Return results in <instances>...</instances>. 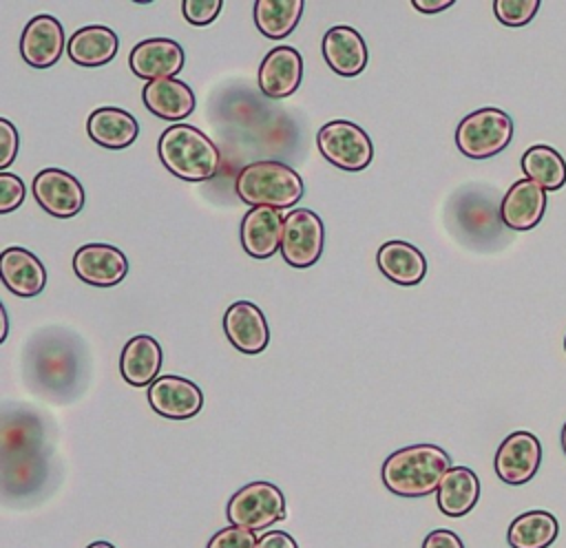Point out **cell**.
Listing matches in <instances>:
<instances>
[{
  "instance_id": "7c38bea8",
  "label": "cell",
  "mask_w": 566,
  "mask_h": 548,
  "mask_svg": "<svg viewBox=\"0 0 566 548\" xmlns=\"http://www.w3.org/2000/svg\"><path fill=\"white\" fill-rule=\"evenodd\" d=\"M128 64L137 77L148 82L175 77L184 66V49L170 38H148L135 44Z\"/></svg>"
},
{
  "instance_id": "8fae6325",
  "label": "cell",
  "mask_w": 566,
  "mask_h": 548,
  "mask_svg": "<svg viewBox=\"0 0 566 548\" xmlns=\"http://www.w3.org/2000/svg\"><path fill=\"white\" fill-rule=\"evenodd\" d=\"M73 270L88 285L113 287L128 274V259L115 245L88 243L75 252Z\"/></svg>"
},
{
  "instance_id": "cb8c5ba5",
  "label": "cell",
  "mask_w": 566,
  "mask_h": 548,
  "mask_svg": "<svg viewBox=\"0 0 566 548\" xmlns=\"http://www.w3.org/2000/svg\"><path fill=\"white\" fill-rule=\"evenodd\" d=\"M119 40L115 31L102 24L82 27L66 40L69 57L80 66H102L111 62L117 53Z\"/></svg>"
},
{
  "instance_id": "7402d4cb",
  "label": "cell",
  "mask_w": 566,
  "mask_h": 548,
  "mask_svg": "<svg viewBox=\"0 0 566 548\" xmlns=\"http://www.w3.org/2000/svg\"><path fill=\"white\" fill-rule=\"evenodd\" d=\"M378 270L396 285H418L427 274L424 254L407 241H387L376 254Z\"/></svg>"
},
{
  "instance_id": "9c48e42d",
  "label": "cell",
  "mask_w": 566,
  "mask_h": 548,
  "mask_svg": "<svg viewBox=\"0 0 566 548\" xmlns=\"http://www.w3.org/2000/svg\"><path fill=\"white\" fill-rule=\"evenodd\" d=\"M542 462V444L528 431H515L504 438L495 453V473L506 484H526Z\"/></svg>"
},
{
  "instance_id": "f546056e",
  "label": "cell",
  "mask_w": 566,
  "mask_h": 548,
  "mask_svg": "<svg viewBox=\"0 0 566 548\" xmlns=\"http://www.w3.org/2000/svg\"><path fill=\"white\" fill-rule=\"evenodd\" d=\"M221 4H223L221 0H184L181 13L190 24L206 27L219 15Z\"/></svg>"
},
{
  "instance_id": "2e32d148",
  "label": "cell",
  "mask_w": 566,
  "mask_h": 548,
  "mask_svg": "<svg viewBox=\"0 0 566 548\" xmlns=\"http://www.w3.org/2000/svg\"><path fill=\"white\" fill-rule=\"evenodd\" d=\"M546 210V190L531 179H517L502 199L500 219L506 228L524 232L535 228Z\"/></svg>"
},
{
  "instance_id": "603a6c76",
  "label": "cell",
  "mask_w": 566,
  "mask_h": 548,
  "mask_svg": "<svg viewBox=\"0 0 566 548\" xmlns=\"http://www.w3.org/2000/svg\"><path fill=\"white\" fill-rule=\"evenodd\" d=\"M86 133L88 137L104 146V148H113V150H119V148H126L130 146L137 135H139V124L137 119L126 113L124 108H117V106H102V108H95L91 115H88V122H86Z\"/></svg>"
},
{
  "instance_id": "277c9868",
  "label": "cell",
  "mask_w": 566,
  "mask_h": 548,
  "mask_svg": "<svg viewBox=\"0 0 566 548\" xmlns=\"http://www.w3.org/2000/svg\"><path fill=\"white\" fill-rule=\"evenodd\" d=\"M513 137V119L493 106L469 113L455 128V144L469 159H489L502 152Z\"/></svg>"
},
{
  "instance_id": "ab89813d",
  "label": "cell",
  "mask_w": 566,
  "mask_h": 548,
  "mask_svg": "<svg viewBox=\"0 0 566 548\" xmlns=\"http://www.w3.org/2000/svg\"><path fill=\"white\" fill-rule=\"evenodd\" d=\"M564 349H566V338H564Z\"/></svg>"
},
{
  "instance_id": "44dd1931",
  "label": "cell",
  "mask_w": 566,
  "mask_h": 548,
  "mask_svg": "<svg viewBox=\"0 0 566 548\" xmlns=\"http://www.w3.org/2000/svg\"><path fill=\"white\" fill-rule=\"evenodd\" d=\"M142 97H144L146 108L153 115L168 119V122H179V119L188 117L197 104L195 91L177 77L146 82Z\"/></svg>"
},
{
  "instance_id": "7a4b0ae2",
  "label": "cell",
  "mask_w": 566,
  "mask_h": 548,
  "mask_svg": "<svg viewBox=\"0 0 566 548\" xmlns=\"http://www.w3.org/2000/svg\"><path fill=\"white\" fill-rule=\"evenodd\" d=\"M157 152L161 164L184 181H208L221 164L219 148L190 124L168 126L159 137Z\"/></svg>"
},
{
  "instance_id": "8992f818",
  "label": "cell",
  "mask_w": 566,
  "mask_h": 548,
  "mask_svg": "<svg viewBox=\"0 0 566 548\" xmlns=\"http://www.w3.org/2000/svg\"><path fill=\"white\" fill-rule=\"evenodd\" d=\"M316 144L321 155L329 164L349 172L367 168L374 157V144L369 135L354 122H345V119L327 122L318 130Z\"/></svg>"
},
{
  "instance_id": "484cf974",
  "label": "cell",
  "mask_w": 566,
  "mask_h": 548,
  "mask_svg": "<svg viewBox=\"0 0 566 548\" xmlns=\"http://www.w3.org/2000/svg\"><path fill=\"white\" fill-rule=\"evenodd\" d=\"M557 533L559 524L555 515L546 510H528L511 521L506 539L511 548H548Z\"/></svg>"
},
{
  "instance_id": "5b68a950",
  "label": "cell",
  "mask_w": 566,
  "mask_h": 548,
  "mask_svg": "<svg viewBox=\"0 0 566 548\" xmlns=\"http://www.w3.org/2000/svg\"><path fill=\"white\" fill-rule=\"evenodd\" d=\"M226 513L232 526L263 530L285 517V497L270 482H252L230 497Z\"/></svg>"
},
{
  "instance_id": "52a82bcc",
  "label": "cell",
  "mask_w": 566,
  "mask_h": 548,
  "mask_svg": "<svg viewBox=\"0 0 566 548\" xmlns=\"http://www.w3.org/2000/svg\"><path fill=\"white\" fill-rule=\"evenodd\" d=\"M325 230L318 214L307 208H296L285 214L281 254L292 267H310L323 254Z\"/></svg>"
},
{
  "instance_id": "9a60e30c",
  "label": "cell",
  "mask_w": 566,
  "mask_h": 548,
  "mask_svg": "<svg viewBox=\"0 0 566 548\" xmlns=\"http://www.w3.org/2000/svg\"><path fill=\"white\" fill-rule=\"evenodd\" d=\"M303 80V57L294 46L272 49L259 66V88L272 99L292 95Z\"/></svg>"
},
{
  "instance_id": "f35d334b",
  "label": "cell",
  "mask_w": 566,
  "mask_h": 548,
  "mask_svg": "<svg viewBox=\"0 0 566 548\" xmlns=\"http://www.w3.org/2000/svg\"><path fill=\"white\" fill-rule=\"evenodd\" d=\"M562 449H564V453H566V424L562 426Z\"/></svg>"
},
{
  "instance_id": "ac0fdd59",
  "label": "cell",
  "mask_w": 566,
  "mask_h": 548,
  "mask_svg": "<svg viewBox=\"0 0 566 548\" xmlns=\"http://www.w3.org/2000/svg\"><path fill=\"white\" fill-rule=\"evenodd\" d=\"M323 57L327 66L343 75L356 77L367 66V44L352 27H332L323 35Z\"/></svg>"
},
{
  "instance_id": "5bb4252c",
  "label": "cell",
  "mask_w": 566,
  "mask_h": 548,
  "mask_svg": "<svg viewBox=\"0 0 566 548\" xmlns=\"http://www.w3.org/2000/svg\"><path fill=\"white\" fill-rule=\"evenodd\" d=\"M223 329L228 340L248 356L261 354L270 342L265 314L248 301H237L226 309Z\"/></svg>"
},
{
  "instance_id": "8d00e7d4",
  "label": "cell",
  "mask_w": 566,
  "mask_h": 548,
  "mask_svg": "<svg viewBox=\"0 0 566 548\" xmlns=\"http://www.w3.org/2000/svg\"><path fill=\"white\" fill-rule=\"evenodd\" d=\"M0 312H2V334H0V340H4L7 338V309H4V305L0 307Z\"/></svg>"
},
{
  "instance_id": "74e56055",
  "label": "cell",
  "mask_w": 566,
  "mask_h": 548,
  "mask_svg": "<svg viewBox=\"0 0 566 548\" xmlns=\"http://www.w3.org/2000/svg\"><path fill=\"white\" fill-rule=\"evenodd\" d=\"M86 548H115V546H111L108 541H95V544H91V546H86Z\"/></svg>"
},
{
  "instance_id": "e575fe53",
  "label": "cell",
  "mask_w": 566,
  "mask_h": 548,
  "mask_svg": "<svg viewBox=\"0 0 566 548\" xmlns=\"http://www.w3.org/2000/svg\"><path fill=\"white\" fill-rule=\"evenodd\" d=\"M256 548H298V546H296V541L287 533L270 530V533H263L256 539Z\"/></svg>"
},
{
  "instance_id": "e0dca14e",
  "label": "cell",
  "mask_w": 566,
  "mask_h": 548,
  "mask_svg": "<svg viewBox=\"0 0 566 548\" xmlns=\"http://www.w3.org/2000/svg\"><path fill=\"white\" fill-rule=\"evenodd\" d=\"M283 214L276 208H252L241 221V245L254 259H270L281 252Z\"/></svg>"
},
{
  "instance_id": "4dcf8cb0",
  "label": "cell",
  "mask_w": 566,
  "mask_h": 548,
  "mask_svg": "<svg viewBox=\"0 0 566 548\" xmlns=\"http://www.w3.org/2000/svg\"><path fill=\"white\" fill-rule=\"evenodd\" d=\"M208 548H256V537L252 530L241 526H230L219 530L210 541Z\"/></svg>"
},
{
  "instance_id": "6da1fadb",
  "label": "cell",
  "mask_w": 566,
  "mask_h": 548,
  "mask_svg": "<svg viewBox=\"0 0 566 548\" xmlns=\"http://www.w3.org/2000/svg\"><path fill=\"white\" fill-rule=\"evenodd\" d=\"M449 468L451 460L440 446L413 444L398 449L385 460L382 484L400 497H424L438 493Z\"/></svg>"
},
{
  "instance_id": "30bf717a",
  "label": "cell",
  "mask_w": 566,
  "mask_h": 548,
  "mask_svg": "<svg viewBox=\"0 0 566 548\" xmlns=\"http://www.w3.org/2000/svg\"><path fill=\"white\" fill-rule=\"evenodd\" d=\"M148 404L164 418L188 420L201 411V389L181 376H159L148 387Z\"/></svg>"
},
{
  "instance_id": "d590c367",
  "label": "cell",
  "mask_w": 566,
  "mask_h": 548,
  "mask_svg": "<svg viewBox=\"0 0 566 548\" xmlns=\"http://www.w3.org/2000/svg\"><path fill=\"white\" fill-rule=\"evenodd\" d=\"M411 4L420 13H438V11L449 9L453 4V0H411Z\"/></svg>"
},
{
  "instance_id": "4fadbf2b",
  "label": "cell",
  "mask_w": 566,
  "mask_h": 548,
  "mask_svg": "<svg viewBox=\"0 0 566 548\" xmlns=\"http://www.w3.org/2000/svg\"><path fill=\"white\" fill-rule=\"evenodd\" d=\"M64 31L57 18L53 15H35L27 22L20 38V53L27 64L35 68L53 66L64 51Z\"/></svg>"
},
{
  "instance_id": "836d02e7",
  "label": "cell",
  "mask_w": 566,
  "mask_h": 548,
  "mask_svg": "<svg viewBox=\"0 0 566 548\" xmlns=\"http://www.w3.org/2000/svg\"><path fill=\"white\" fill-rule=\"evenodd\" d=\"M422 548H464V546L455 533L438 528L424 537Z\"/></svg>"
},
{
  "instance_id": "d6a6232c",
  "label": "cell",
  "mask_w": 566,
  "mask_h": 548,
  "mask_svg": "<svg viewBox=\"0 0 566 548\" xmlns=\"http://www.w3.org/2000/svg\"><path fill=\"white\" fill-rule=\"evenodd\" d=\"M0 141H2V150H0V168L4 172V168H9L18 155V146H20V137L15 126L9 119H0Z\"/></svg>"
},
{
  "instance_id": "f1b7e54d",
  "label": "cell",
  "mask_w": 566,
  "mask_h": 548,
  "mask_svg": "<svg viewBox=\"0 0 566 548\" xmlns=\"http://www.w3.org/2000/svg\"><path fill=\"white\" fill-rule=\"evenodd\" d=\"M537 9H539L537 0H495L493 2L495 18L506 27L528 24L537 13Z\"/></svg>"
},
{
  "instance_id": "4316f807",
  "label": "cell",
  "mask_w": 566,
  "mask_h": 548,
  "mask_svg": "<svg viewBox=\"0 0 566 548\" xmlns=\"http://www.w3.org/2000/svg\"><path fill=\"white\" fill-rule=\"evenodd\" d=\"M303 7L305 4L301 0H256L254 2L256 29L270 40L287 38L296 29Z\"/></svg>"
},
{
  "instance_id": "d4e9b609",
  "label": "cell",
  "mask_w": 566,
  "mask_h": 548,
  "mask_svg": "<svg viewBox=\"0 0 566 548\" xmlns=\"http://www.w3.org/2000/svg\"><path fill=\"white\" fill-rule=\"evenodd\" d=\"M480 497V479L467 466H451L438 486V506L449 517L467 515Z\"/></svg>"
},
{
  "instance_id": "d6986e66",
  "label": "cell",
  "mask_w": 566,
  "mask_h": 548,
  "mask_svg": "<svg viewBox=\"0 0 566 548\" xmlns=\"http://www.w3.org/2000/svg\"><path fill=\"white\" fill-rule=\"evenodd\" d=\"M0 274L9 292L29 298L42 292L46 283V270L42 261L24 247H7L0 254Z\"/></svg>"
},
{
  "instance_id": "3957f363",
  "label": "cell",
  "mask_w": 566,
  "mask_h": 548,
  "mask_svg": "<svg viewBox=\"0 0 566 548\" xmlns=\"http://www.w3.org/2000/svg\"><path fill=\"white\" fill-rule=\"evenodd\" d=\"M234 190L241 201L252 208H290L303 197L301 175L283 161L265 159L241 168L234 179Z\"/></svg>"
},
{
  "instance_id": "83f0119b",
  "label": "cell",
  "mask_w": 566,
  "mask_h": 548,
  "mask_svg": "<svg viewBox=\"0 0 566 548\" xmlns=\"http://www.w3.org/2000/svg\"><path fill=\"white\" fill-rule=\"evenodd\" d=\"M522 170L544 190H559L566 183V161L546 144H535L522 155Z\"/></svg>"
},
{
  "instance_id": "ffe728a7",
  "label": "cell",
  "mask_w": 566,
  "mask_h": 548,
  "mask_svg": "<svg viewBox=\"0 0 566 548\" xmlns=\"http://www.w3.org/2000/svg\"><path fill=\"white\" fill-rule=\"evenodd\" d=\"M161 362H164V351L159 342L148 334H139L124 345L122 358H119V371L128 384L150 387L159 376Z\"/></svg>"
},
{
  "instance_id": "1f68e13d",
  "label": "cell",
  "mask_w": 566,
  "mask_h": 548,
  "mask_svg": "<svg viewBox=\"0 0 566 548\" xmlns=\"http://www.w3.org/2000/svg\"><path fill=\"white\" fill-rule=\"evenodd\" d=\"M24 201V183L20 177L0 172V212L7 214Z\"/></svg>"
},
{
  "instance_id": "ba28073f",
  "label": "cell",
  "mask_w": 566,
  "mask_h": 548,
  "mask_svg": "<svg viewBox=\"0 0 566 548\" xmlns=\"http://www.w3.org/2000/svg\"><path fill=\"white\" fill-rule=\"evenodd\" d=\"M33 197L44 212L69 219L75 217L84 205L82 183L66 170L44 168L33 179Z\"/></svg>"
}]
</instances>
